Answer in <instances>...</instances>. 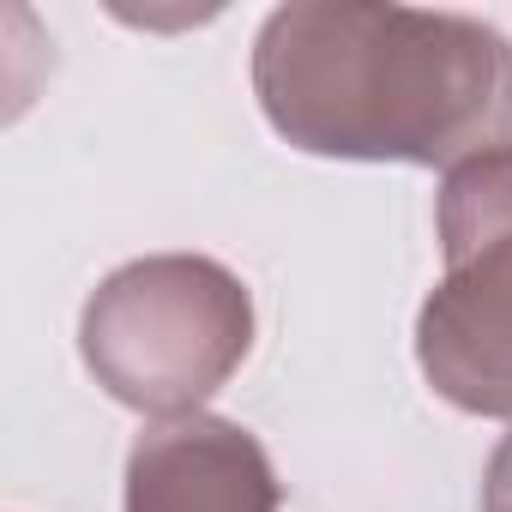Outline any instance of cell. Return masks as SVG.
<instances>
[{"label":"cell","mask_w":512,"mask_h":512,"mask_svg":"<svg viewBox=\"0 0 512 512\" xmlns=\"http://www.w3.org/2000/svg\"><path fill=\"white\" fill-rule=\"evenodd\" d=\"M253 97L308 157L458 169L512 151V43L464 13L290 0L253 37Z\"/></svg>","instance_id":"cell-1"},{"label":"cell","mask_w":512,"mask_h":512,"mask_svg":"<svg viewBox=\"0 0 512 512\" xmlns=\"http://www.w3.org/2000/svg\"><path fill=\"white\" fill-rule=\"evenodd\" d=\"M247 284L205 253H151L109 272L79 314V356L97 386L157 422L199 416V404L247 362Z\"/></svg>","instance_id":"cell-2"},{"label":"cell","mask_w":512,"mask_h":512,"mask_svg":"<svg viewBox=\"0 0 512 512\" xmlns=\"http://www.w3.org/2000/svg\"><path fill=\"white\" fill-rule=\"evenodd\" d=\"M440 253L446 272L416 314V362L446 404L512 416V151L446 169Z\"/></svg>","instance_id":"cell-3"},{"label":"cell","mask_w":512,"mask_h":512,"mask_svg":"<svg viewBox=\"0 0 512 512\" xmlns=\"http://www.w3.org/2000/svg\"><path fill=\"white\" fill-rule=\"evenodd\" d=\"M284 482L241 422L175 416L127 458V512H278Z\"/></svg>","instance_id":"cell-4"},{"label":"cell","mask_w":512,"mask_h":512,"mask_svg":"<svg viewBox=\"0 0 512 512\" xmlns=\"http://www.w3.org/2000/svg\"><path fill=\"white\" fill-rule=\"evenodd\" d=\"M482 512H512V434L494 446L488 476H482Z\"/></svg>","instance_id":"cell-5"}]
</instances>
